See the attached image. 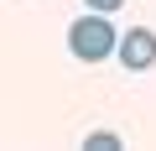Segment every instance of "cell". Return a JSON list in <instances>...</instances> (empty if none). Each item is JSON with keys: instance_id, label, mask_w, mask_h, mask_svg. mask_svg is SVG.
Instances as JSON below:
<instances>
[{"instance_id": "obj_2", "label": "cell", "mask_w": 156, "mask_h": 151, "mask_svg": "<svg viewBox=\"0 0 156 151\" xmlns=\"http://www.w3.org/2000/svg\"><path fill=\"white\" fill-rule=\"evenodd\" d=\"M115 57H120L125 68H135V73L151 68V63H156V31H151V26H130V31H120V52H115Z\"/></svg>"}, {"instance_id": "obj_3", "label": "cell", "mask_w": 156, "mask_h": 151, "mask_svg": "<svg viewBox=\"0 0 156 151\" xmlns=\"http://www.w3.org/2000/svg\"><path fill=\"white\" fill-rule=\"evenodd\" d=\"M78 151H125V141H120L115 130H89V135H83V146H78Z\"/></svg>"}, {"instance_id": "obj_4", "label": "cell", "mask_w": 156, "mask_h": 151, "mask_svg": "<svg viewBox=\"0 0 156 151\" xmlns=\"http://www.w3.org/2000/svg\"><path fill=\"white\" fill-rule=\"evenodd\" d=\"M83 5H89L94 16H109V11H120V5H125V0H83Z\"/></svg>"}, {"instance_id": "obj_1", "label": "cell", "mask_w": 156, "mask_h": 151, "mask_svg": "<svg viewBox=\"0 0 156 151\" xmlns=\"http://www.w3.org/2000/svg\"><path fill=\"white\" fill-rule=\"evenodd\" d=\"M68 52L78 57V63H104V57H115L120 52V31L104 21V16H78L73 26H68Z\"/></svg>"}]
</instances>
